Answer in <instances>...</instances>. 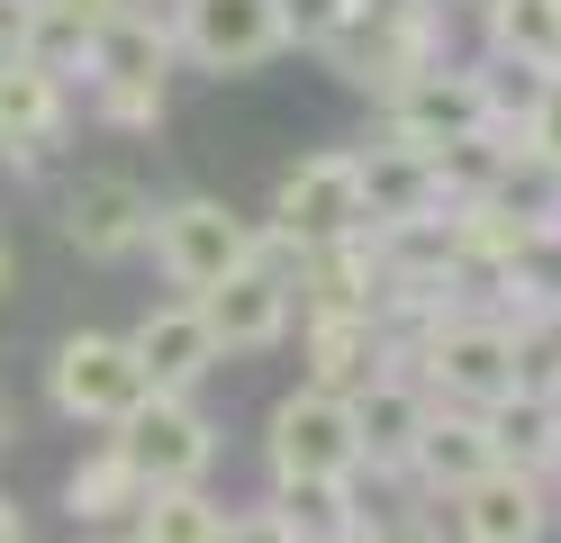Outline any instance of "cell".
<instances>
[{"label":"cell","mask_w":561,"mask_h":543,"mask_svg":"<svg viewBox=\"0 0 561 543\" xmlns=\"http://www.w3.org/2000/svg\"><path fill=\"white\" fill-rule=\"evenodd\" d=\"M499 109H516L507 82H499V64H489V55H444V64L416 72L408 91L380 100V136H399V145H416V155H435V145L480 136Z\"/></svg>","instance_id":"cell-2"},{"label":"cell","mask_w":561,"mask_h":543,"mask_svg":"<svg viewBox=\"0 0 561 543\" xmlns=\"http://www.w3.org/2000/svg\"><path fill=\"white\" fill-rule=\"evenodd\" d=\"M552 489H561V453H552Z\"/></svg>","instance_id":"cell-37"},{"label":"cell","mask_w":561,"mask_h":543,"mask_svg":"<svg viewBox=\"0 0 561 543\" xmlns=\"http://www.w3.org/2000/svg\"><path fill=\"white\" fill-rule=\"evenodd\" d=\"M82 543H136V534H127V525H110V534H82Z\"/></svg>","instance_id":"cell-36"},{"label":"cell","mask_w":561,"mask_h":543,"mask_svg":"<svg viewBox=\"0 0 561 543\" xmlns=\"http://www.w3.org/2000/svg\"><path fill=\"white\" fill-rule=\"evenodd\" d=\"M46 10H64V19H82V27H100L110 10H127V0H46Z\"/></svg>","instance_id":"cell-32"},{"label":"cell","mask_w":561,"mask_h":543,"mask_svg":"<svg viewBox=\"0 0 561 543\" xmlns=\"http://www.w3.org/2000/svg\"><path fill=\"white\" fill-rule=\"evenodd\" d=\"M354 543H444V507L408 498V507H371V525Z\"/></svg>","instance_id":"cell-27"},{"label":"cell","mask_w":561,"mask_h":543,"mask_svg":"<svg viewBox=\"0 0 561 543\" xmlns=\"http://www.w3.org/2000/svg\"><path fill=\"white\" fill-rule=\"evenodd\" d=\"M426 417H435V389L408 372V362H390L380 381H363L354 389V434H363V471L380 489H399L408 480V462H416V434H426Z\"/></svg>","instance_id":"cell-14"},{"label":"cell","mask_w":561,"mask_h":543,"mask_svg":"<svg viewBox=\"0 0 561 543\" xmlns=\"http://www.w3.org/2000/svg\"><path fill=\"white\" fill-rule=\"evenodd\" d=\"M399 362L390 326H380V308H327V317H299V381L308 389H335L354 398L363 381H380Z\"/></svg>","instance_id":"cell-15"},{"label":"cell","mask_w":561,"mask_h":543,"mask_svg":"<svg viewBox=\"0 0 561 543\" xmlns=\"http://www.w3.org/2000/svg\"><path fill=\"white\" fill-rule=\"evenodd\" d=\"M272 507H280V525H290L299 543H354L371 525V507H363V471H327V480H272Z\"/></svg>","instance_id":"cell-23"},{"label":"cell","mask_w":561,"mask_h":543,"mask_svg":"<svg viewBox=\"0 0 561 543\" xmlns=\"http://www.w3.org/2000/svg\"><path fill=\"white\" fill-rule=\"evenodd\" d=\"M172 64H182V36H172V10H146L127 0L91 27V55H82V91L91 82H118V91H163Z\"/></svg>","instance_id":"cell-16"},{"label":"cell","mask_w":561,"mask_h":543,"mask_svg":"<svg viewBox=\"0 0 561 543\" xmlns=\"http://www.w3.org/2000/svg\"><path fill=\"white\" fill-rule=\"evenodd\" d=\"M280 19H290V55H318L327 36L354 19V0H280Z\"/></svg>","instance_id":"cell-28"},{"label":"cell","mask_w":561,"mask_h":543,"mask_svg":"<svg viewBox=\"0 0 561 543\" xmlns=\"http://www.w3.org/2000/svg\"><path fill=\"white\" fill-rule=\"evenodd\" d=\"M453 55V10H416V19H344L327 46H318V64L335 72L344 91H363L371 109L390 100V91H408L426 64H444Z\"/></svg>","instance_id":"cell-5"},{"label":"cell","mask_w":561,"mask_h":543,"mask_svg":"<svg viewBox=\"0 0 561 543\" xmlns=\"http://www.w3.org/2000/svg\"><path fill=\"white\" fill-rule=\"evenodd\" d=\"M416 10H444V0H354V19H416Z\"/></svg>","instance_id":"cell-31"},{"label":"cell","mask_w":561,"mask_h":543,"mask_svg":"<svg viewBox=\"0 0 561 543\" xmlns=\"http://www.w3.org/2000/svg\"><path fill=\"white\" fill-rule=\"evenodd\" d=\"M73 136V72L46 55H0V163L19 181H46Z\"/></svg>","instance_id":"cell-6"},{"label":"cell","mask_w":561,"mask_h":543,"mask_svg":"<svg viewBox=\"0 0 561 543\" xmlns=\"http://www.w3.org/2000/svg\"><path fill=\"white\" fill-rule=\"evenodd\" d=\"M10 444H19V398L0 389V453H10Z\"/></svg>","instance_id":"cell-35"},{"label":"cell","mask_w":561,"mask_h":543,"mask_svg":"<svg viewBox=\"0 0 561 543\" xmlns=\"http://www.w3.org/2000/svg\"><path fill=\"white\" fill-rule=\"evenodd\" d=\"M172 36H182V64L191 72H263L290 55V19H280V0H172Z\"/></svg>","instance_id":"cell-8"},{"label":"cell","mask_w":561,"mask_h":543,"mask_svg":"<svg viewBox=\"0 0 561 543\" xmlns=\"http://www.w3.org/2000/svg\"><path fill=\"white\" fill-rule=\"evenodd\" d=\"M552 517H561V489L543 471H516V462H489L480 480H462L444 498L453 543H552Z\"/></svg>","instance_id":"cell-11"},{"label":"cell","mask_w":561,"mask_h":543,"mask_svg":"<svg viewBox=\"0 0 561 543\" xmlns=\"http://www.w3.org/2000/svg\"><path fill=\"white\" fill-rule=\"evenodd\" d=\"M136 543H218L227 534V507L208 498V480H182V489H146V507L127 517Z\"/></svg>","instance_id":"cell-24"},{"label":"cell","mask_w":561,"mask_h":543,"mask_svg":"<svg viewBox=\"0 0 561 543\" xmlns=\"http://www.w3.org/2000/svg\"><path fill=\"white\" fill-rule=\"evenodd\" d=\"M154 272L182 290V299H199V290H218L227 272H244L263 253V217H244L227 208L218 191H182V200H163L154 208Z\"/></svg>","instance_id":"cell-3"},{"label":"cell","mask_w":561,"mask_h":543,"mask_svg":"<svg viewBox=\"0 0 561 543\" xmlns=\"http://www.w3.org/2000/svg\"><path fill=\"white\" fill-rule=\"evenodd\" d=\"M263 462L272 480H344V471H363V434H354V398L335 389H280L272 417H263Z\"/></svg>","instance_id":"cell-7"},{"label":"cell","mask_w":561,"mask_h":543,"mask_svg":"<svg viewBox=\"0 0 561 543\" xmlns=\"http://www.w3.org/2000/svg\"><path fill=\"white\" fill-rule=\"evenodd\" d=\"M199 308H208V326H218L227 353H280L299 336V281L280 263H263V253L244 272H227L218 290H199Z\"/></svg>","instance_id":"cell-13"},{"label":"cell","mask_w":561,"mask_h":543,"mask_svg":"<svg viewBox=\"0 0 561 543\" xmlns=\"http://www.w3.org/2000/svg\"><path fill=\"white\" fill-rule=\"evenodd\" d=\"M19 290V245H10V227H0V299Z\"/></svg>","instance_id":"cell-34"},{"label":"cell","mask_w":561,"mask_h":543,"mask_svg":"<svg viewBox=\"0 0 561 543\" xmlns=\"http://www.w3.org/2000/svg\"><path fill=\"white\" fill-rule=\"evenodd\" d=\"M552 534H561V517H552Z\"/></svg>","instance_id":"cell-38"},{"label":"cell","mask_w":561,"mask_h":543,"mask_svg":"<svg viewBox=\"0 0 561 543\" xmlns=\"http://www.w3.org/2000/svg\"><path fill=\"white\" fill-rule=\"evenodd\" d=\"M154 398V381H146V362H136V344L127 336H110V326H73L55 353H46V408L64 417V426H127L136 408Z\"/></svg>","instance_id":"cell-4"},{"label":"cell","mask_w":561,"mask_h":543,"mask_svg":"<svg viewBox=\"0 0 561 543\" xmlns=\"http://www.w3.org/2000/svg\"><path fill=\"white\" fill-rule=\"evenodd\" d=\"M399 362H408V372L426 381L435 398H453V408H499V398H516V389H525L516 326H507L499 308H480V299L426 317V326H416V336L399 344Z\"/></svg>","instance_id":"cell-1"},{"label":"cell","mask_w":561,"mask_h":543,"mask_svg":"<svg viewBox=\"0 0 561 543\" xmlns=\"http://www.w3.org/2000/svg\"><path fill=\"white\" fill-rule=\"evenodd\" d=\"M489 434H499V462H516V471H543L552 480V453H561V408L543 389H516V398H499L489 408Z\"/></svg>","instance_id":"cell-25"},{"label":"cell","mask_w":561,"mask_h":543,"mask_svg":"<svg viewBox=\"0 0 561 543\" xmlns=\"http://www.w3.org/2000/svg\"><path fill=\"white\" fill-rule=\"evenodd\" d=\"M218 543H299V534L280 525L272 498H254V507H227V534H218Z\"/></svg>","instance_id":"cell-29"},{"label":"cell","mask_w":561,"mask_h":543,"mask_svg":"<svg viewBox=\"0 0 561 543\" xmlns=\"http://www.w3.org/2000/svg\"><path fill=\"white\" fill-rule=\"evenodd\" d=\"M299 317H327V308H380V236H327V245H299Z\"/></svg>","instance_id":"cell-19"},{"label":"cell","mask_w":561,"mask_h":543,"mask_svg":"<svg viewBox=\"0 0 561 543\" xmlns=\"http://www.w3.org/2000/svg\"><path fill=\"white\" fill-rule=\"evenodd\" d=\"M363 155V200H371V227H399V217H426L444 208V181H435V155L380 136V145H354Z\"/></svg>","instance_id":"cell-21"},{"label":"cell","mask_w":561,"mask_h":543,"mask_svg":"<svg viewBox=\"0 0 561 543\" xmlns=\"http://www.w3.org/2000/svg\"><path fill=\"white\" fill-rule=\"evenodd\" d=\"M480 10V55L507 72H552L561 64V0H471Z\"/></svg>","instance_id":"cell-22"},{"label":"cell","mask_w":561,"mask_h":543,"mask_svg":"<svg viewBox=\"0 0 561 543\" xmlns=\"http://www.w3.org/2000/svg\"><path fill=\"white\" fill-rule=\"evenodd\" d=\"M127 462L146 471V489H182V480H208L218 471V426H208V408L191 389H154L146 408H136L127 426H110Z\"/></svg>","instance_id":"cell-12"},{"label":"cell","mask_w":561,"mask_h":543,"mask_svg":"<svg viewBox=\"0 0 561 543\" xmlns=\"http://www.w3.org/2000/svg\"><path fill=\"white\" fill-rule=\"evenodd\" d=\"M127 344H136V362H146L154 389H199V381L227 362V344H218V326H208L199 299H163V308H146V317L127 326Z\"/></svg>","instance_id":"cell-18"},{"label":"cell","mask_w":561,"mask_h":543,"mask_svg":"<svg viewBox=\"0 0 561 543\" xmlns=\"http://www.w3.org/2000/svg\"><path fill=\"white\" fill-rule=\"evenodd\" d=\"M136 507H146V471L127 462V444H118V434H110V444H91L73 471H64V517H73L82 534L127 525Z\"/></svg>","instance_id":"cell-20"},{"label":"cell","mask_w":561,"mask_h":543,"mask_svg":"<svg viewBox=\"0 0 561 543\" xmlns=\"http://www.w3.org/2000/svg\"><path fill=\"white\" fill-rule=\"evenodd\" d=\"M91 118L100 127H118V136H154L172 118V100L163 91H118V82H91Z\"/></svg>","instance_id":"cell-26"},{"label":"cell","mask_w":561,"mask_h":543,"mask_svg":"<svg viewBox=\"0 0 561 543\" xmlns=\"http://www.w3.org/2000/svg\"><path fill=\"white\" fill-rule=\"evenodd\" d=\"M525 118H535V145H543V155H561V64L535 72V100H525Z\"/></svg>","instance_id":"cell-30"},{"label":"cell","mask_w":561,"mask_h":543,"mask_svg":"<svg viewBox=\"0 0 561 543\" xmlns=\"http://www.w3.org/2000/svg\"><path fill=\"white\" fill-rule=\"evenodd\" d=\"M0 543H27V517H19V498L0 489Z\"/></svg>","instance_id":"cell-33"},{"label":"cell","mask_w":561,"mask_h":543,"mask_svg":"<svg viewBox=\"0 0 561 543\" xmlns=\"http://www.w3.org/2000/svg\"><path fill=\"white\" fill-rule=\"evenodd\" d=\"M444 10H453V0H444Z\"/></svg>","instance_id":"cell-39"},{"label":"cell","mask_w":561,"mask_h":543,"mask_svg":"<svg viewBox=\"0 0 561 543\" xmlns=\"http://www.w3.org/2000/svg\"><path fill=\"white\" fill-rule=\"evenodd\" d=\"M499 462V434H489V408H453V398H435V417H426V434H416V462H408V498H426V507H444L462 480H480V471Z\"/></svg>","instance_id":"cell-17"},{"label":"cell","mask_w":561,"mask_h":543,"mask_svg":"<svg viewBox=\"0 0 561 543\" xmlns=\"http://www.w3.org/2000/svg\"><path fill=\"white\" fill-rule=\"evenodd\" d=\"M154 191L136 172H82V181H64V200H55V227L64 245L82 253V263H136V253L154 245Z\"/></svg>","instance_id":"cell-9"},{"label":"cell","mask_w":561,"mask_h":543,"mask_svg":"<svg viewBox=\"0 0 561 543\" xmlns=\"http://www.w3.org/2000/svg\"><path fill=\"white\" fill-rule=\"evenodd\" d=\"M272 227L299 236V245L363 236L371 227V200H363V155H354V145H318V155H299L290 172H280L272 181Z\"/></svg>","instance_id":"cell-10"}]
</instances>
